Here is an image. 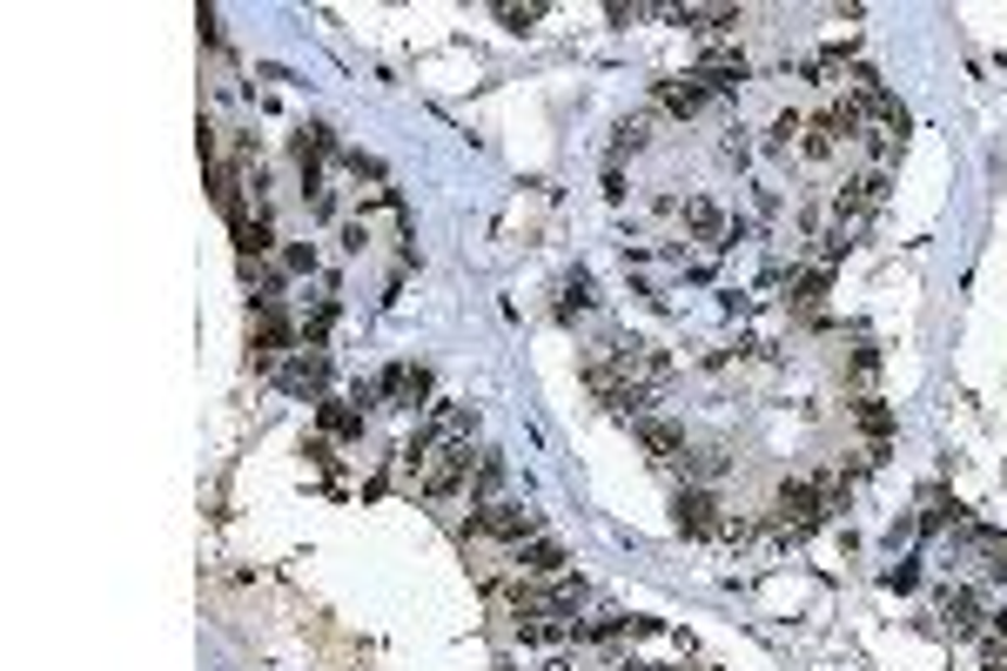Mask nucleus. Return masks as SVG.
Returning a JSON list of instances; mask_svg holds the SVG:
<instances>
[{
	"label": "nucleus",
	"mask_w": 1007,
	"mask_h": 671,
	"mask_svg": "<svg viewBox=\"0 0 1007 671\" xmlns=\"http://www.w3.org/2000/svg\"><path fill=\"white\" fill-rule=\"evenodd\" d=\"M820 296H826V269H806L793 283V309H820Z\"/></svg>",
	"instance_id": "nucleus-17"
},
{
	"label": "nucleus",
	"mask_w": 1007,
	"mask_h": 671,
	"mask_svg": "<svg viewBox=\"0 0 1007 671\" xmlns=\"http://www.w3.org/2000/svg\"><path fill=\"white\" fill-rule=\"evenodd\" d=\"M276 383L289 389V397H323V383H330V357H323V349H296V357L276 370Z\"/></svg>",
	"instance_id": "nucleus-5"
},
{
	"label": "nucleus",
	"mask_w": 1007,
	"mask_h": 671,
	"mask_svg": "<svg viewBox=\"0 0 1007 671\" xmlns=\"http://www.w3.org/2000/svg\"><path fill=\"white\" fill-rule=\"evenodd\" d=\"M941 524H960V504H954L947 490H934V497H927V531H941Z\"/></svg>",
	"instance_id": "nucleus-20"
},
{
	"label": "nucleus",
	"mask_w": 1007,
	"mask_h": 671,
	"mask_svg": "<svg viewBox=\"0 0 1007 671\" xmlns=\"http://www.w3.org/2000/svg\"><path fill=\"white\" fill-rule=\"evenodd\" d=\"M518 577H531V584H564V550H558L551 537H531V544L518 550Z\"/></svg>",
	"instance_id": "nucleus-8"
},
{
	"label": "nucleus",
	"mask_w": 1007,
	"mask_h": 671,
	"mask_svg": "<svg viewBox=\"0 0 1007 671\" xmlns=\"http://www.w3.org/2000/svg\"><path fill=\"white\" fill-rule=\"evenodd\" d=\"M854 423L867 430L873 444H886V437H894V410H886L880 397H860V403H854Z\"/></svg>",
	"instance_id": "nucleus-15"
},
{
	"label": "nucleus",
	"mask_w": 1007,
	"mask_h": 671,
	"mask_svg": "<svg viewBox=\"0 0 1007 671\" xmlns=\"http://www.w3.org/2000/svg\"><path fill=\"white\" fill-rule=\"evenodd\" d=\"M685 228L699 235V243H725V215L712 202H685Z\"/></svg>",
	"instance_id": "nucleus-16"
},
{
	"label": "nucleus",
	"mask_w": 1007,
	"mask_h": 671,
	"mask_svg": "<svg viewBox=\"0 0 1007 671\" xmlns=\"http://www.w3.org/2000/svg\"><path fill=\"white\" fill-rule=\"evenodd\" d=\"M793 135H806V122L799 114H780V122H772V148H793Z\"/></svg>",
	"instance_id": "nucleus-22"
},
{
	"label": "nucleus",
	"mask_w": 1007,
	"mask_h": 671,
	"mask_svg": "<svg viewBox=\"0 0 1007 671\" xmlns=\"http://www.w3.org/2000/svg\"><path fill=\"white\" fill-rule=\"evenodd\" d=\"M820 518H826V490L806 484V477H786V484H780V518H772V524H780L786 537H806Z\"/></svg>",
	"instance_id": "nucleus-3"
},
{
	"label": "nucleus",
	"mask_w": 1007,
	"mask_h": 671,
	"mask_svg": "<svg viewBox=\"0 0 1007 671\" xmlns=\"http://www.w3.org/2000/svg\"><path fill=\"white\" fill-rule=\"evenodd\" d=\"M471 477H477V450H471V437H463V444H444V450L423 457V484L417 490L431 497V504H450Z\"/></svg>",
	"instance_id": "nucleus-1"
},
{
	"label": "nucleus",
	"mask_w": 1007,
	"mask_h": 671,
	"mask_svg": "<svg viewBox=\"0 0 1007 671\" xmlns=\"http://www.w3.org/2000/svg\"><path fill=\"white\" fill-rule=\"evenodd\" d=\"M497 490H503V457H497V450H477V477H471V497H477V504H497Z\"/></svg>",
	"instance_id": "nucleus-14"
},
{
	"label": "nucleus",
	"mask_w": 1007,
	"mask_h": 671,
	"mask_svg": "<svg viewBox=\"0 0 1007 671\" xmlns=\"http://www.w3.org/2000/svg\"><path fill=\"white\" fill-rule=\"evenodd\" d=\"M886 584H894V591H913V584H920V571H913V564H894V571H886Z\"/></svg>",
	"instance_id": "nucleus-25"
},
{
	"label": "nucleus",
	"mask_w": 1007,
	"mask_h": 671,
	"mask_svg": "<svg viewBox=\"0 0 1007 671\" xmlns=\"http://www.w3.org/2000/svg\"><path fill=\"white\" fill-rule=\"evenodd\" d=\"M592 302H598L592 275H585V269H577V275H564V289H558V315H564V323H577V315H585Z\"/></svg>",
	"instance_id": "nucleus-12"
},
{
	"label": "nucleus",
	"mask_w": 1007,
	"mask_h": 671,
	"mask_svg": "<svg viewBox=\"0 0 1007 671\" xmlns=\"http://www.w3.org/2000/svg\"><path fill=\"white\" fill-rule=\"evenodd\" d=\"M638 444L651 450V463H679V457L692 450L679 423H651V417H638Z\"/></svg>",
	"instance_id": "nucleus-10"
},
{
	"label": "nucleus",
	"mask_w": 1007,
	"mask_h": 671,
	"mask_svg": "<svg viewBox=\"0 0 1007 671\" xmlns=\"http://www.w3.org/2000/svg\"><path fill=\"white\" fill-rule=\"evenodd\" d=\"M276 269L283 275H309V269H316V249H309V243H283L276 249Z\"/></svg>",
	"instance_id": "nucleus-18"
},
{
	"label": "nucleus",
	"mask_w": 1007,
	"mask_h": 671,
	"mask_svg": "<svg viewBox=\"0 0 1007 671\" xmlns=\"http://www.w3.org/2000/svg\"><path fill=\"white\" fill-rule=\"evenodd\" d=\"M651 141V114H632V122H618V154H632Z\"/></svg>",
	"instance_id": "nucleus-19"
},
{
	"label": "nucleus",
	"mask_w": 1007,
	"mask_h": 671,
	"mask_svg": "<svg viewBox=\"0 0 1007 671\" xmlns=\"http://www.w3.org/2000/svg\"><path fill=\"white\" fill-rule=\"evenodd\" d=\"M679 463H685V470H692V477H699V484H712V477H719V450H685Z\"/></svg>",
	"instance_id": "nucleus-21"
},
{
	"label": "nucleus",
	"mask_w": 1007,
	"mask_h": 671,
	"mask_svg": "<svg viewBox=\"0 0 1007 671\" xmlns=\"http://www.w3.org/2000/svg\"><path fill=\"white\" fill-rule=\"evenodd\" d=\"M994 631H1000V638H1007V605H1000V611H994Z\"/></svg>",
	"instance_id": "nucleus-26"
},
{
	"label": "nucleus",
	"mask_w": 1007,
	"mask_h": 671,
	"mask_svg": "<svg viewBox=\"0 0 1007 671\" xmlns=\"http://www.w3.org/2000/svg\"><path fill=\"white\" fill-rule=\"evenodd\" d=\"M323 437H336V444H357L363 437V410L357 403H336V397H323Z\"/></svg>",
	"instance_id": "nucleus-11"
},
{
	"label": "nucleus",
	"mask_w": 1007,
	"mask_h": 671,
	"mask_svg": "<svg viewBox=\"0 0 1007 671\" xmlns=\"http://www.w3.org/2000/svg\"><path fill=\"white\" fill-rule=\"evenodd\" d=\"M370 397H390V403H423V397H431V370H423V363H390V370L376 376Z\"/></svg>",
	"instance_id": "nucleus-7"
},
{
	"label": "nucleus",
	"mask_w": 1007,
	"mask_h": 671,
	"mask_svg": "<svg viewBox=\"0 0 1007 671\" xmlns=\"http://www.w3.org/2000/svg\"><path fill=\"white\" fill-rule=\"evenodd\" d=\"M873 370H880V349H873V343H860V349H854V376H860V383H873Z\"/></svg>",
	"instance_id": "nucleus-23"
},
{
	"label": "nucleus",
	"mask_w": 1007,
	"mask_h": 671,
	"mask_svg": "<svg viewBox=\"0 0 1007 671\" xmlns=\"http://www.w3.org/2000/svg\"><path fill=\"white\" fill-rule=\"evenodd\" d=\"M672 518H679L685 537H725V518H719V504H712L706 484H685V490L672 497Z\"/></svg>",
	"instance_id": "nucleus-4"
},
{
	"label": "nucleus",
	"mask_w": 1007,
	"mask_h": 671,
	"mask_svg": "<svg viewBox=\"0 0 1007 671\" xmlns=\"http://www.w3.org/2000/svg\"><path fill=\"white\" fill-rule=\"evenodd\" d=\"M330 154H336V135H330V128H316V122L296 128V169H302V188H309V195L323 188V162H330Z\"/></svg>",
	"instance_id": "nucleus-6"
},
{
	"label": "nucleus",
	"mask_w": 1007,
	"mask_h": 671,
	"mask_svg": "<svg viewBox=\"0 0 1007 671\" xmlns=\"http://www.w3.org/2000/svg\"><path fill=\"white\" fill-rule=\"evenodd\" d=\"M941 618H947V631H954V638H967V631L981 624V598H974V591H947Z\"/></svg>",
	"instance_id": "nucleus-13"
},
{
	"label": "nucleus",
	"mask_w": 1007,
	"mask_h": 671,
	"mask_svg": "<svg viewBox=\"0 0 1007 671\" xmlns=\"http://www.w3.org/2000/svg\"><path fill=\"white\" fill-rule=\"evenodd\" d=\"M706 101H712V88L699 82V74H672V82H658V108L679 114V122H685V114H699Z\"/></svg>",
	"instance_id": "nucleus-9"
},
{
	"label": "nucleus",
	"mask_w": 1007,
	"mask_h": 671,
	"mask_svg": "<svg viewBox=\"0 0 1007 671\" xmlns=\"http://www.w3.org/2000/svg\"><path fill=\"white\" fill-rule=\"evenodd\" d=\"M537 14H545V8H497V21H503V27H531Z\"/></svg>",
	"instance_id": "nucleus-24"
},
{
	"label": "nucleus",
	"mask_w": 1007,
	"mask_h": 671,
	"mask_svg": "<svg viewBox=\"0 0 1007 671\" xmlns=\"http://www.w3.org/2000/svg\"><path fill=\"white\" fill-rule=\"evenodd\" d=\"M471 531H477V537H490V544H511V550H524V544L537 537V518H531L524 504L497 497V504H477V510H471Z\"/></svg>",
	"instance_id": "nucleus-2"
}]
</instances>
